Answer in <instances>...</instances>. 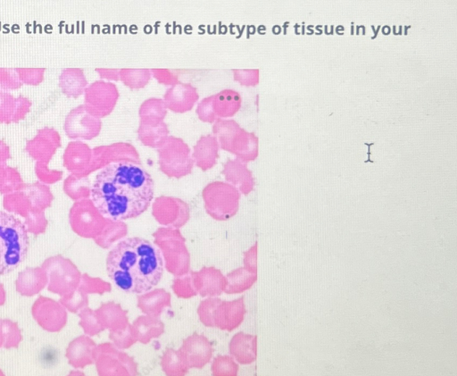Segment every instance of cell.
<instances>
[{"mask_svg":"<svg viewBox=\"0 0 457 376\" xmlns=\"http://www.w3.org/2000/svg\"><path fill=\"white\" fill-rule=\"evenodd\" d=\"M151 72L159 83L164 85H174L179 82L177 76L171 73L169 70L153 69L151 70Z\"/></svg>","mask_w":457,"mask_h":376,"instance_id":"cell-11","label":"cell"},{"mask_svg":"<svg viewBox=\"0 0 457 376\" xmlns=\"http://www.w3.org/2000/svg\"><path fill=\"white\" fill-rule=\"evenodd\" d=\"M154 195V181L140 164L111 163L96 175L90 189L94 206L104 218L120 221L145 212Z\"/></svg>","mask_w":457,"mask_h":376,"instance_id":"cell-1","label":"cell"},{"mask_svg":"<svg viewBox=\"0 0 457 376\" xmlns=\"http://www.w3.org/2000/svg\"><path fill=\"white\" fill-rule=\"evenodd\" d=\"M199 98L196 88L190 83L178 82L168 88L163 102L166 108L174 113L190 111Z\"/></svg>","mask_w":457,"mask_h":376,"instance_id":"cell-8","label":"cell"},{"mask_svg":"<svg viewBox=\"0 0 457 376\" xmlns=\"http://www.w3.org/2000/svg\"><path fill=\"white\" fill-rule=\"evenodd\" d=\"M151 78V70L146 69H120L119 79L129 87L130 89H138L145 87Z\"/></svg>","mask_w":457,"mask_h":376,"instance_id":"cell-10","label":"cell"},{"mask_svg":"<svg viewBox=\"0 0 457 376\" xmlns=\"http://www.w3.org/2000/svg\"><path fill=\"white\" fill-rule=\"evenodd\" d=\"M219 143L213 135L202 136L194 146L192 158L203 171L213 167L219 158Z\"/></svg>","mask_w":457,"mask_h":376,"instance_id":"cell-9","label":"cell"},{"mask_svg":"<svg viewBox=\"0 0 457 376\" xmlns=\"http://www.w3.org/2000/svg\"><path fill=\"white\" fill-rule=\"evenodd\" d=\"M160 170L169 177L181 178L194 166L190 148L179 138L168 136L157 147Z\"/></svg>","mask_w":457,"mask_h":376,"instance_id":"cell-6","label":"cell"},{"mask_svg":"<svg viewBox=\"0 0 457 376\" xmlns=\"http://www.w3.org/2000/svg\"><path fill=\"white\" fill-rule=\"evenodd\" d=\"M221 149L236 155L242 162L252 161L257 155L256 138L239 127L233 120L217 119L212 128Z\"/></svg>","mask_w":457,"mask_h":376,"instance_id":"cell-4","label":"cell"},{"mask_svg":"<svg viewBox=\"0 0 457 376\" xmlns=\"http://www.w3.org/2000/svg\"><path fill=\"white\" fill-rule=\"evenodd\" d=\"M240 106V95L235 90L224 89L203 99L197 105L196 113L201 121L212 123L217 119L233 116Z\"/></svg>","mask_w":457,"mask_h":376,"instance_id":"cell-7","label":"cell"},{"mask_svg":"<svg viewBox=\"0 0 457 376\" xmlns=\"http://www.w3.org/2000/svg\"><path fill=\"white\" fill-rule=\"evenodd\" d=\"M29 237L24 224L0 211V275L16 269L27 257Z\"/></svg>","mask_w":457,"mask_h":376,"instance_id":"cell-3","label":"cell"},{"mask_svg":"<svg viewBox=\"0 0 457 376\" xmlns=\"http://www.w3.org/2000/svg\"><path fill=\"white\" fill-rule=\"evenodd\" d=\"M166 106L162 99L150 98L139 108L138 139L146 146L157 148L166 139L169 130L163 122Z\"/></svg>","mask_w":457,"mask_h":376,"instance_id":"cell-5","label":"cell"},{"mask_svg":"<svg viewBox=\"0 0 457 376\" xmlns=\"http://www.w3.org/2000/svg\"><path fill=\"white\" fill-rule=\"evenodd\" d=\"M109 278L126 293L142 294L155 287L163 274V258L149 240L139 237L116 243L106 257Z\"/></svg>","mask_w":457,"mask_h":376,"instance_id":"cell-2","label":"cell"}]
</instances>
